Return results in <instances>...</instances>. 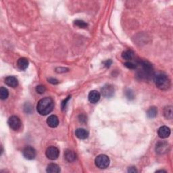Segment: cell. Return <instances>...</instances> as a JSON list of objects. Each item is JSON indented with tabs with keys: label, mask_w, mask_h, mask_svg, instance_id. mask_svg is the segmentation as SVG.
Listing matches in <instances>:
<instances>
[{
	"label": "cell",
	"mask_w": 173,
	"mask_h": 173,
	"mask_svg": "<svg viewBox=\"0 0 173 173\" xmlns=\"http://www.w3.org/2000/svg\"><path fill=\"white\" fill-rule=\"evenodd\" d=\"M48 81H49L50 83H52V84L53 85H56L59 83V81H57V79H53V78H50L49 79H48Z\"/></svg>",
	"instance_id": "28"
},
{
	"label": "cell",
	"mask_w": 173,
	"mask_h": 173,
	"mask_svg": "<svg viewBox=\"0 0 173 173\" xmlns=\"http://www.w3.org/2000/svg\"><path fill=\"white\" fill-rule=\"evenodd\" d=\"M17 65L18 68L21 70H26L28 66V61L25 57H21L17 62Z\"/></svg>",
	"instance_id": "16"
},
{
	"label": "cell",
	"mask_w": 173,
	"mask_h": 173,
	"mask_svg": "<svg viewBox=\"0 0 173 173\" xmlns=\"http://www.w3.org/2000/svg\"><path fill=\"white\" fill-rule=\"evenodd\" d=\"M8 124L9 127L14 131H18V129H20L22 124L20 119L17 116H12L9 117L8 121Z\"/></svg>",
	"instance_id": "5"
},
{
	"label": "cell",
	"mask_w": 173,
	"mask_h": 173,
	"mask_svg": "<svg viewBox=\"0 0 173 173\" xmlns=\"http://www.w3.org/2000/svg\"><path fill=\"white\" fill-rule=\"evenodd\" d=\"M5 83L6 85L9 86H11V87H17L18 85V79L14 77V76H9L6 77L5 79Z\"/></svg>",
	"instance_id": "13"
},
{
	"label": "cell",
	"mask_w": 173,
	"mask_h": 173,
	"mask_svg": "<svg viewBox=\"0 0 173 173\" xmlns=\"http://www.w3.org/2000/svg\"><path fill=\"white\" fill-rule=\"evenodd\" d=\"M76 136L80 139H86L89 137L88 131L84 129H78L75 131Z\"/></svg>",
	"instance_id": "15"
},
{
	"label": "cell",
	"mask_w": 173,
	"mask_h": 173,
	"mask_svg": "<svg viewBox=\"0 0 173 173\" xmlns=\"http://www.w3.org/2000/svg\"><path fill=\"white\" fill-rule=\"evenodd\" d=\"M60 152L57 147L54 146H51L48 147L46 152V155L48 159L51 160H55L59 157Z\"/></svg>",
	"instance_id": "7"
},
{
	"label": "cell",
	"mask_w": 173,
	"mask_h": 173,
	"mask_svg": "<svg viewBox=\"0 0 173 173\" xmlns=\"http://www.w3.org/2000/svg\"><path fill=\"white\" fill-rule=\"evenodd\" d=\"M54 108L53 100L51 98H45L39 101L37 105V110L38 113L46 116L50 114Z\"/></svg>",
	"instance_id": "1"
},
{
	"label": "cell",
	"mask_w": 173,
	"mask_h": 173,
	"mask_svg": "<svg viewBox=\"0 0 173 173\" xmlns=\"http://www.w3.org/2000/svg\"><path fill=\"white\" fill-rule=\"evenodd\" d=\"M70 98H71L70 96H68V97H67V98L65 99V100L62 101V110H65V108L66 107V104L67 103H68V101H69Z\"/></svg>",
	"instance_id": "26"
},
{
	"label": "cell",
	"mask_w": 173,
	"mask_h": 173,
	"mask_svg": "<svg viewBox=\"0 0 173 173\" xmlns=\"http://www.w3.org/2000/svg\"><path fill=\"white\" fill-rule=\"evenodd\" d=\"M166 172L165 171H162V170H161V171H156V172Z\"/></svg>",
	"instance_id": "31"
},
{
	"label": "cell",
	"mask_w": 173,
	"mask_h": 173,
	"mask_svg": "<svg viewBox=\"0 0 173 173\" xmlns=\"http://www.w3.org/2000/svg\"><path fill=\"white\" fill-rule=\"evenodd\" d=\"M158 134L160 138L161 139H166L171 134V129L168 127L162 126L158 131Z\"/></svg>",
	"instance_id": "10"
},
{
	"label": "cell",
	"mask_w": 173,
	"mask_h": 173,
	"mask_svg": "<svg viewBox=\"0 0 173 173\" xmlns=\"http://www.w3.org/2000/svg\"><path fill=\"white\" fill-rule=\"evenodd\" d=\"M8 95H9V92L8 91V89L2 86V87L0 88V98H1V100H6V99L8 98Z\"/></svg>",
	"instance_id": "21"
},
{
	"label": "cell",
	"mask_w": 173,
	"mask_h": 173,
	"mask_svg": "<svg viewBox=\"0 0 173 173\" xmlns=\"http://www.w3.org/2000/svg\"><path fill=\"white\" fill-rule=\"evenodd\" d=\"M142 70L139 72V76L142 79H148L153 76V68L152 65L147 61L140 62Z\"/></svg>",
	"instance_id": "3"
},
{
	"label": "cell",
	"mask_w": 173,
	"mask_h": 173,
	"mask_svg": "<svg viewBox=\"0 0 173 173\" xmlns=\"http://www.w3.org/2000/svg\"><path fill=\"white\" fill-rule=\"evenodd\" d=\"M133 56H134V52L131 50L124 51V52L122 53V57H123L124 60H132L133 58Z\"/></svg>",
	"instance_id": "18"
},
{
	"label": "cell",
	"mask_w": 173,
	"mask_h": 173,
	"mask_svg": "<svg viewBox=\"0 0 173 173\" xmlns=\"http://www.w3.org/2000/svg\"><path fill=\"white\" fill-rule=\"evenodd\" d=\"M157 114H158V110L154 106L150 107L147 111V116L149 118H155L157 116Z\"/></svg>",
	"instance_id": "19"
},
{
	"label": "cell",
	"mask_w": 173,
	"mask_h": 173,
	"mask_svg": "<svg viewBox=\"0 0 173 173\" xmlns=\"http://www.w3.org/2000/svg\"><path fill=\"white\" fill-rule=\"evenodd\" d=\"M154 82L158 89L163 91H166L171 87V81L165 74L160 73L154 76Z\"/></svg>",
	"instance_id": "2"
},
{
	"label": "cell",
	"mask_w": 173,
	"mask_h": 173,
	"mask_svg": "<svg viewBox=\"0 0 173 173\" xmlns=\"http://www.w3.org/2000/svg\"><path fill=\"white\" fill-rule=\"evenodd\" d=\"M129 172H137V171L136 170V168H134V167H131V168H129Z\"/></svg>",
	"instance_id": "30"
},
{
	"label": "cell",
	"mask_w": 173,
	"mask_h": 173,
	"mask_svg": "<svg viewBox=\"0 0 173 173\" xmlns=\"http://www.w3.org/2000/svg\"><path fill=\"white\" fill-rule=\"evenodd\" d=\"M75 24L80 28H86L87 27V24L84 21L81 20H76L75 21Z\"/></svg>",
	"instance_id": "22"
},
{
	"label": "cell",
	"mask_w": 173,
	"mask_h": 173,
	"mask_svg": "<svg viewBox=\"0 0 173 173\" xmlns=\"http://www.w3.org/2000/svg\"><path fill=\"white\" fill-rule=\"evenodd\" d=\"M95 165L100 169H105L110 165V158L106 155L101 154L96 157Z\"/></svg>",
	"instance_id": "4"
},
{
	"label": "cell",
	"mask_w": 173,
	"mask_h": 173,
	"mask_svg": "<svg viewBox=\"0 0 173 173\" xmlns=\"http://www.w3.org/2000/svg\"><path fill=\"white\" fill-rule=\"evenodd\" d=\"M46 91V87L44 85H38L36 86V91L39 94H43Z\"/></svg>",
	"instance_id": "23"
},
{
	"label": "cell",
	"mask_w": 173,
	"mask_h": 173,
	"mask_svg": "<svg viewBox=\"0 0 173 173\" xmlns=\"http://www.w3.org/2000/svg\"><path fill=\"white\" fill-rule=\"evenodd\" d=\"M22 155L27 160H33L35 158L37 155L36 150H35L33 147L27 146L22 150Z\"/></svg>",
	"instance_id": "6"
},
{
	"label": "cell",
	"mask_w": 173,
	"mask_h": 173,
	"mask_svg": "<svg viewBox=\"0 0 173 173\" xmlns=\"http://www.w3.org/2000/svg\"><path fill=\"white\" fill-rule=\"evenodd\" d=\"M169 150V144L164 142V141H161L156 144V151L159 154H164V153L168 152Z\"/></svg>",
	"instance_id": "8"
},
{
	"label": "cell",
	"mask_w": 173,
	"mask_h": 173,
	"mask_svg": "<svg viewBox=\"0 0 173 173\" xmlns=\"http://www.w3.org/2000/svg\"><path fill=\"white\" fill-rule=\"evenodd\" d=\"M64 158L67 162H72L76 159V155L72 150L66 149L64 152Z\"/></svg>",
	"instance_id": "14"
},
{
	"label": "cell",
	"mask_w": 173,
	"mask_h": 173,
	"mask_svg": "<svg viewBox=\"0 0 173 173\" xmlns=\"http://www.w3.org/2000/svg\"><path fill=\"white\" fill-rule=\"evenodd\" d=\"M126 96H127V98L129 99V100H133V99H134L133 92L131 90H130V89H129V90H127L126 91Z\"/></svg>",
	"instance_id": "25"
},
{
	"label": "cell",
	"mask_w": 173,
	"mask_h": 173,
	"mask_svg": "<svg viewBox=\"0 0 173 173\" xmlns=\"http://www.w3.org/2000/svg\"><path fill=\"white\" fill-rule=\"evenodd\" d=\"M164 115L167 119H172V106H167L164 110Z\"/></svg>",
	"instance_id": "20"
},
{
	"label": "cell",
	"mask_w": 173,
	"mask_h": 173,
	"mask_svg": "<svg viewBox=\"0 0 173 173\" xmlns=\"http://www.w3.org/2000/svg\"><path fill=\"white\" fill-rule=\"evenodd\" d=\"M112 61L111 60H108L106 61H104V65L105 66V67H107V68H109L112 64Z\"/></svg>",
	"instance_id": "27"
},
{
	"label": "cell",
	"mask_w": 173,
	"mask_h": 173,
	"mask_svg": "<svg viewBox=\"0 0 173 173\" xmlns=\"http://www.w3.org/2000/svg\"><path fill=\"white\" fill-rule=\"evenodd\" d=\"M100 94L97 91H92L89 93L88 98L89 101L92 104H96L98 103L99 100H100Z\"/></svg>",
	"instance_id": "11"
},
{
	"label": "cell",
	"mask_w": 173,
	"mask_h": 173,
	"mask_svg": "<svg viewBox=\"0 0 173 173\" xmlns=\"http://www.w3.org/2000/svg\"><path fill=\"white\" fill-rule=\"evenodd\" d=\"M47 172L49 173H58L60 172V168L57 164L52 163L47 166Z\"/></svg>",
	"instance_id": "17"
},
{
	"label": "cell",
	"mask_w": 173,
	"mask_h": 173,
	"mask_svg": "<svg viewBox=\"0 0 173 173\" xmlns=\"http://www.w3.org/2000/svg\"><path fill=\"white\" fill-rule=\"evenodd\" d=\"M57 70H57V72H68V68H61V67H60V68H56Z\"/></svg>",
	"instance_id": "29"
},
{
	"label": "cell",
	"mask_w": 173,
	"mask_h": 173,
	"mask_svg": "<svg viewBox=\"0 0 173 173\" xmlns=\"http://www.w3.org/2000/svg\"><path fill=\"white\" fill-rule=\"evenodd\" d=\"M124 66H126L127 68L129 69H135L137 68V65L134 64L133 63L130 62H127L124 63Z\"/></svg>",
	"instance_id": "24"
},
{
	"label": "cell",
	"mask_w": 173,
	"mask_h": 173,
	"mask_svg": "<svg viewBox=\"0 0 173 173\" xmlns=\"http://www.w3.org/2000/svg\"><path fill=\"white\" fill-rule=\"evenodd\" d=\"M101 94L103 95V96H104L105 98H111L112 97L114 94V88L112 85H105L101 89Z\"/></svg>",
	"instance_id": "9"
},
{
	"label": "cell",
	"mask_w": 173,
	"mask_h": 173,
	"mask_svg": "<svg viewBox=\"0 0 173 173\" xmlns=\"http://www.w3.org/2000/svg\"><path fill=\"white\" fill-rule=\"evenodd\" d=\"M47 123L50 127L56 128L58 126L59 124L58 118L55 116V115H51V116L47 118Z\"/></svg>",
	"instance_id": "12"
}]
</instances>
